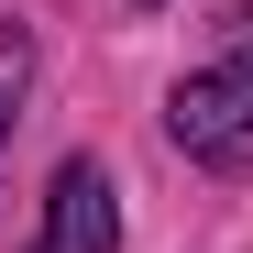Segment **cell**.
Returning <instances> with one entry per match:
<instances>
[{"instance_id": "7a4b0ae2", "label": "cell", "mask_w": 253, "mask_h": 253, "mask_svg": "<svg viewBox=\"0 0 253 253\" xmlns=\"http://www.w3.org/2000/svg\"><path fill=\"white\" fill-rule=\"evenodd\" d=\"M121 242V209H110V176L88 154L77 165H55V231H44V253H110Z\"/></svg>"}, {"instance_id": "277c9868", "label": "cell", "mask_w": 253, "mask_h": 253, "mask_svg": "<svg viewBox=\"0 0 253 253\" xmlns=\"http://www.w3.org/2000/svg\"><path fill=\"white\" fill-rule=\"evenodd\" d=\"M220 44H231V77H242V88H253V0H242V11L220 22Z\"/></svg>"}, {"instance_id": "6da1fadb", "label": "cell", "mask_w": 253, "mask_h": 253, "mask_svg": "<svg viewBox=\"0 0 253 253\" xmlns=\"http://www.w3.org/2000/svg\"><path fill=\"white\" fill-rule=\"evenodd\" d=\"M165 132H176L198 165L242 176V165H253V88H242V77H187V88L165 99Z\"/></svg>"}, {"instance_id": "3957f363", "label": "cell", "mask_w": 253, "mask_h": 253, "mask_svg": "<svg viewBox=\"0 0 253 253\" xmlns=\"http://www.w3.org/2000/svg\"><path fill=\"white\" fill-rule=\"evenodd\" d=\"M22 77H33V44H22V33H0V121H11V99H22Z\"/></svg>"}]
</instances>
